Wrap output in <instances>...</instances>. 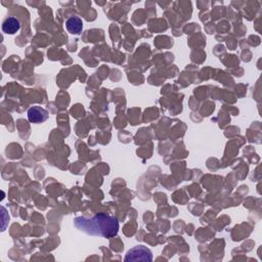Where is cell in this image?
Masks as SVG:
<instances>
[{
    "mask_svg": "<svg viewBox=\"0 0 262 262\" xmlns=\"http://www.w3.org/2000/svg\"><path fill=\"white\" fill-rule=\"evenodd\" d=\"M74 225L80 232L87 235L107 239L114 238L119 232V221L117 218L105 213L95 214L90 218L84 216L76 217L74 219Z\"/></svg>",
    "mask_w": 262,
    "mask_h": 262,
    "instance_id": "6da1fadb",
    "label": "cell"
},
{
    "mask_svg": "<svg viewBox=\"0 0 262 262\" xmlns=\"http://www.w3.org/2000/svg\"><path fill=\"white\" fill-rule=\"evenodd\" d=\"M126 262H133V261H144V262H151L153 261V254L152 251L148 249L146 246L139 245L135 246L134 248L130 249L124 259Z\"/></svg>",
    "mask_w": 262,
    "mask_h": 262,
    "instance_id": "7a4b0ae2",
    "label": "cell"
},
{
    "mask_svg": "<svg viewBox=\"0 0 262 262\" xmlns=\"http://www.w3.org/2000/svg\"><path fill=\"white\" fill-rule=\"evenodd\" d=\"M28 119L31 123H43L48 119V112L39 106H34L28 110Z\"/></svg>",
    "mask_w": 262,
    "mask_h": 262,
    "instance_id": "3957f363",
    "label": "cell"
},
{
    "mask_svg": "<svg viewBox=\"0 0 262 262\" xmlns=\"http://www.w3.org/2000/svg\"><path fill=\"white\" fill-rule=\"evenodd\" d=\"M66 28L72 35H78L82 32L83 22L79 17H71L66 22Z\"/></svg>",
    "mask_w": 262,
    "mask_h": 262,
    "instance_id": "277c9868",
    "label": "cell"
},
{
    "mask_svg": "<svg viewBox=\"0 0 262 262\" xmlns=\"http://www.w3.org/2000/svg\"><path fill=\"white\" fill-rule=\"evenodd\" d=\"M21 29V24L20 21L17 18L14 17H8L5 19L2 24V31L5 33V34L13 35L16 34L17 32H19Z\"/></svg>",
    "mask_w": 262,
    "mask_h": 262,
    "instance_id": "5b68a950",
    "label": "cell"
}]
</instances>
